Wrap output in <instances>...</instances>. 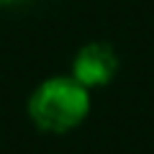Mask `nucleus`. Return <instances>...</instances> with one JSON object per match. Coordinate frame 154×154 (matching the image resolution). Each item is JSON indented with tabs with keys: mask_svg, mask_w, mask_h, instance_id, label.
Here are the masks:
<instances>
[{
	"mask_svg": "<svg viewBox=\"0 0 154 154\" xmlns=\"http://www.w3.org/2000/svg\"><path fill=\"white\" fill-rule=\"evenodd\" d=\"M90 113V90L75 77L44 80L28 98V116L38 131L67 134Z\"/></svg>",
	"mask_w": 154,
	"mask_h": 154,
	"instance_id": "nucleus-1",
	"label": "nucleus"
},
{
	"mask_svg": "<svg viewBox=\"0 0 154 154\" xmlns=\"http://www.w3.org/2000/svg\"><path fill=\"white\" fill-rule=\"evenodd\" d=\"M118 72V54L108 41H90L77 51L72 62V77L88 90L103 88Z\"/></svg>",
	"mask_w": 154,
	"mask_h": 154,
	"instance_id": "nucleus-2",
	"label": "nucleus"
},
{
	"mask_svg": "<svg viewBox=\"0 0 154 154\" xmlns=\"http://www.w3.org/2000/svg\"><path fill=\"white\" fill-rule=\"evenodd\" d=\"M11 3H18V0H0V5H11Z\"/></svg>",
	"mask_w": 154,
	"mask_h": 154,
	"instance_id": "nucleus-3",
	"label": "nucleus"
}]
</instances>
